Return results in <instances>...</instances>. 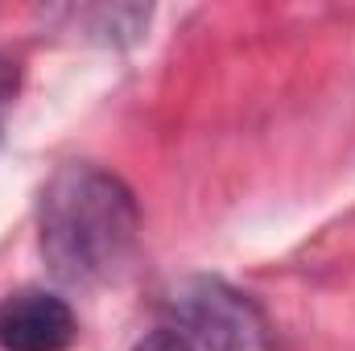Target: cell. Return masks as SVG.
Masks as SVG:
<instances>
[{
	"mask_svg": "<svg viewBox=\"0 0 355 351\" xmlns=\"http://www.w3.org/2000/svg\"><path fill=\"white\" fill-rule=\"evenodd\" d=\"M149 4H83V8H71L75 17V29L99 42V46H132L141 42L145 25H149Z\"/></svg>",
	"mask_w": 355,
	"mask_h": 351,
	"instance_id": "277c9868",
	"label": "cell"
},
{
	"mask_svg": "<svg viewBox=\"0 0 355 351\" xmlns=\"http://www.w3.org/2000/svg\"><path fill=\"white\" fill-rule=\"evenodd\" d=\"M174 318L190 348L202 351H268V331L252 298L219 277H190L174 289Z\"/></svg>",
	"mask_w": 355,
	"mask_h": 351,
	"instance_id": "7a4b0ae2",
	"label": "cell"
},
{
	"mask_svg": "<svg viewBox=\"0 0 355 351\" xmlns=\"http://www.w3.org/2000/svg\"><path fill=\"white\" fill-rule=\"evenodd\" d=\"M17 91H21V58L12 50H0V128L17 103Z\"/></svg>",
	"mask_w": 355,
	"mask_h": 351,
	"instance_id": "5b68a950",
	"label": "cell"
},
{
	"mask_svg": "<svg viewBox=\"0 0 355 351\" xmlns=\"http://www.w3.org/2000/svg\"><path fill=\"white\" fill-rule=\"evenodd\" d=\"M132 351H194V348L186 343L182 331H174V327H157V331H149L145 339H137Z\"/></svg>",
	"mask_w": 355,
	"mask_h": 351,
	"instance_id": "8992f818",
	"label": "cell"
},
{
	"mask_svg": "<svg viewBox=\"0 0 355 351\" xmlns=\"http://www.w3.org/2000/svg\"><path fill=\"white\" fill-rule=\"evenodd\" d=\"M79 335L75 310L46 289L17 293L0 306V348L4 351H67Z\"/></svg>",
	"mask_w": 355,
	"mask_h": 351,
	"instance_id": "3957f363",
	"label": "cell"
},
{
	"mask_svg": "<svg viewBox=\"0 0 355 351\" xmlns=\"http://www.w3.org/2000/svg\"><path fill=\"white\" fill-rule=\"evenodd\" d=\"M141 236V211L132 190L116 174L71 162L42 186L37 240L50 273L62 285H103L120 277Z\"/></svg>",
	"mask_w": 355,
	"mask_h": 351,
	"instance_id": "6da1fadb",
	"label": "cell"
}]
</instances>
